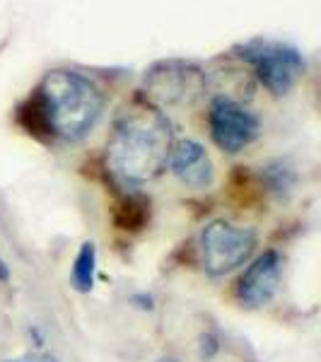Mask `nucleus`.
Wrapping results in <instances>:
<instances>
[{"label":"nucleus","mask_w":321,"mask_h":362,"mask_svg":"<svg viewBox=\"0 0 321 362\" xmlns=\"http://www.w3.org/2000/svg\"><path fill=\"white\" fill-rule=\"evenodd\" d=\"M256 242L259 237L249 227H235L225 220H213L201 235L203 268L210 276H225L247 264L256 249Z\"/></svg>","instance_id":"4"},{"label":"nucleus","mask_w":321,"mask_h":362,"mask_svg":"<svg viewBox=\"0 0 321 362\" xmlns=\"http://www.w3.org/2000/svg\"><path fill=\"white\" fill-rule=\"evenodd\" d=\"M172 124L150 102H131L114 121L107 165L121 184L136 186L165 172L172 153Z\"/></svg>","instance_id":"2"},{"label":"nucleus","mask_w":321,"mask_h":362,"mask_svg":"<svg viewBox=\"0 0 321 362\" xmlns=\"http://www.w3.org/2000/svg\"><path fill=\"white\" fill-rule=\"evenodd\" d=\"M232 189H235L232 194H235V198H239L242 206H254V203L261 198V191H252V189H256V186H254V181L249 179L247 172L235 174V179H232Z\"/></svg>","instance_id":"12"},{"label":"nucleus","mask_w":321,"mask_h":362,"mask_svg":"<svg viewBox=\"0 0 321 362\" xmlns=\"http://www.w3.org/2000/svg\"><path fill=\"white\" fill-rule=\"evenodd\" d=\"M261 181H264V186H268L271 191L283 194V191H290L295 186V172L285 165V162H271V165H266L264 172H261Z\"/></svg>","instance_id":"11"},{"label":"nucleus","mask_w":321,"mask_h":362,"mask_svg":"<svg viewBox=\"0 0 321 362\" xmlns=\"http://www.w3.org/2000/svg\"><path fill=\"white\" fill-rule=\"evenodd\" d=\"M237 56L254 68L261 85L273 95H288L305 75V58L295 46L268 42V39H252L237 46Z\"/></svg>","instance_id":"3"},{"label":"nucleus","mask_w":321,"mask_h":362,"mask_svg":"<svg viewBox=\"0 0 321 362\" xmlns=\"http://www.w3.org/2000/svg\"><path fill=\"white\" fill-rule=\"evenodd\" d=\"M104 112V95L90 78L73 70H51L17 109V119L37 138L78 143L90 136Z\"/></svg>","instance_id":"1"},{"label":"nucleus","mask_w":321,"mask_h":362,"mask_svg":"<svg viewBox=\"0 0 321 362\" xmlns=\"http://www.w3.org/2000/svg\"><path fill=\"white\" fill-rule=\"evenodd\" d=\"M114 225L126 232H140L150 220V203L138 194H124L112 208Z\"/></svg>","instance_id":"9"},{"label":"nucleus","mask_w":321,"mask_h":362,"mask_svg":"<svg viewBox=\"0 0 321 362\" xmlns=\"http://www.w3.org/2000/svg\"><path fill=\"white\" fill-rule=\"evenodd\" d=\"M95 271H97V247L92 242H85L73 264V288L78 293H90L95 288Z\"/></svg>","instance_id":"10"},{"label":"nucleus","mask_w":321,"mask_h":362,"mask_svg":"<svg viewBox=\"0 0 321 362\" xmlns=\"http://www.w3.org/2000/svg\"><path fill=\"white\" fill-rule=\"evenodd\" d=\"M145 90L167 107H191L206 92V75L194 63L162 61L145 75Z\"/></svg>","instance_id":"5"},{"label":"nucleus","mask_w":321,"mask_h":362,"mask_svg":"<svg viewBox=\"0 0 321 362\" xmlns=\"http://www.w3.org/2000/svg\"><path fill=\"white\" fill-rule=\"evenodd\" d=\"M280 254L273 249L264 251L237 283V297L247 307H266L276 297L280 285Z\"/></svg>","instance_id":"7"},{"label":"nucleus","mask_w":321,"mask_h":362,"mask_svg":"<svg viewBox=\"0 0 321 362\" xmlns=\"http://www.w3.org/2000/svg\"><path fill=\"white\" fill-rule=\"evenodd\" d=\"M169 167H172L174 177L191 189H208L215 179L213 162H210L206 148L196 140H179L177 145H172Z\"/></svg>","instance_id":"8"},{"label":"nucleus","mask_w":321,"mask_h":362,"mask_svg":"<svg viewBox=\"0 0 321 362\" xmlns=\"http://www.w3.org/2000/svg\"><path fill=\"white\" fill-rule=\"evenodd\" d=\"M8 278H10V268H8V264L3 261V256H0V283H5Z\"/></svg>","instance_id":"13"},{"label":"nucleus","mask_w":321,"mask_h":362,"mask_svg":"<svg viewBox=\"0 0 321 362\" xmlns=\"http://www.w3.org/2000/svg\"><path fill=\"white\" fill-rule=\"evenodd\" d=\"M10 362H54V360H10Z\"/></svg>","instance_id":"14"},{"label":"nucleus","mask_w":321,"mask_h":362,"mask_svg":"<svg viewBox=\"0 0 321 362\" xmlns=\"http://www.w3.org/2000/svg\"><path fill=\"white\" fill-rule=\"evenodd\" d=\"M208 124L215 145L230 155L242 153L261 133L259 119L252 112H247L239 102L223 95L215 97L213 104H210Z\"/></svg>","instance_id":"6"}]
</instances>
